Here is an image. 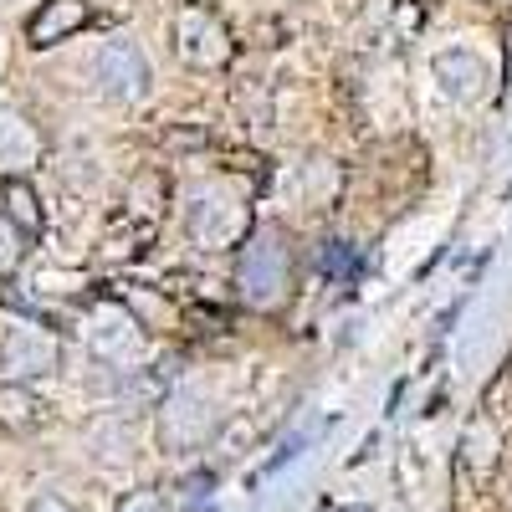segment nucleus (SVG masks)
Returning a JSON list of instances; mask_svg holds the SVG:
<instances>
[{
  "instance_id": "1",
  "label": "nucleus",
  "mask_w": 512,
  "mask_h": 512,
  "mask_svg": "<svg viewBox=\"0 0 512 512\" xmlns=\"http://www.w3.org/2000/svg\"><path fill=\"white\" fill-rule=\"evenodd\" d=\"M287 287V246H282V231L272 226H256L236 256V292H241V303L251 308H267L277 303Z\"/></svg>"
},
{
  "instance_id": "2",
  "label": "nucleus",
  "mask_w": 512,
  "mask_h": 512,
  "mask_svg": "<svg viewBox=\"0 0 512 512\" xmlns=\"http://www.w3.org/2000/svg\"><path fill=\"white\" fill-rule=\"evenodd\" d=\"M221 436V420L210 410V400L200 390H175L164 405H159V446L169 456H185V451H200Z\"/></svg>"
},
{
  "instance_id": "3",
  "label": "nucleus",
  "mask_w": 512,
  "mask_h": 512,
  "mask_svg": "<svg viewBox=\"0 0 512 512\" xmlns=\"http://www.w3.org/2000/svg\"><path fill=\"white\" fill-rule=\"evenodd\" d=\"M93 82H98V93L108 103H139L149 93V82H154L144 47H139V41H128V36L103 41L98 57H93Z\"/></svg>"
},
{
  "instance_id": "4",
  "label": "nucleus",
  "mask_w": 512,
  "mask_h": 512,
  "mask_svg": "<svg viewBox=\"0 0 512 512\" xmlns=\"http://www.w3.org/2000/svg\"><path fill=\"white\" fill-rule=\"evenodd\" d=\"M175 52L190 67H226L231 62V31L210 6L190 0V6L175 11Z\"/></svg>"
},
{
  "instance_id": "5",
  "label": "nucleus",
  "mask_w": 512,
  "mask_h": 512,
  "mask_svg": "<svg viewBox=\"0 0 512 512\" xmlns=\"http://www.w3.org/2000/svg\"><path fill=\"white\" fill-rule=\"evenodd\" d=\"M88 344H93V359H103L108 369H139L149 359V338H144L139 318L123 313V308H98L93 313Z\"/></svg>"
},
{
  "instance_id": "6",
  "label": "nucleus",
  "mask_w": 512,
  "mask_h": 512,
  "mask_svg": "<svg viewBox=\"0 0 512 512\" xmlns=\"http://www.w3.org/2000/svg\"><path fill=\"white\" fill-rule=\"evenodd\" d=\"M185 231L195 246H231L241 231H246V210L236 195L226 190H195L190 205H185Z\"/></svg>"
},
{
  "instance_id": "7",
  "label": "nucleus",
  "mask_w": 512,
  "mask_h": 512,
  "mask_svg": "<svg viewBox=\"0 0 512 512\" xmlns=\"http://www.w3.org/2000/svg\"><path fill=\"white\" fill-rule=\"evenodd\" d=\"M57 359H62L57 338L47 328H36V323H16V328H6V338H0V369H6V379L31 384L41 374H52Z\"/></svg>"
},
{
  "instance_id": "8",
  "label": "nucleus",
  "mask_w": 512,
  "mask_h": 512,
  "mask_svg": "<svg viewBox=\"0 0 512 512\" xmlns=\"http://www.w3.org/2000/svg\"><path fill=\"white\" fill-rule=\"evenodd\" d=\"M436 82L451 93V98H461V103H472V98H482V88H487V62L477 57V52H466V47H446V52H436Z\"/></svg>"
},
{
  "instance_id": "9",
  "label": "nucleus",
  "mask_w": 512,
  "mask_h": 512,
  "mask_svg": "<svg viewBox=\"0 0 512 512\" xmlns=\"http://www.w3.org/2000/svg\"><path fill=\"white\" fill-rule=\"evenodd\" d=\"M41 425H47V400L21 379L0 384V431L6 436H36Z\"/></svg>"
},
{
  "instance_id": "10",
  "label": "nucleus",
  "mask_w": 512,
  "mask_h": 512,
  "mask_svg": "<svg viewBox=\"0 0 512 512\" xmlns=\"http://www.w3.org/2000/svg\"><path fill=\"white\" fill-rule=\"evenodd\" d=\"M82 26H88V0H47L26 21V36H31V47H57V41H67Z\"/></svg>"
},
{
  "instance_id": "11",
  "label": "nucleus",
  "mask_w": 512,
  "mask_h": 512,
  "mask_svg": "<svg viewBox=\"0 0 512 512\" xmlns=\"http://www.w3.org/2000/svg\"><path fill=\"white\" fill-rule=\"evenodd\" d=\"M36 154H41L36 128L16 108H0V169H6V175H26L36 164Z\"/></svg>"
},
{
  "instance_id": "12",
  "label": "nucleus",
  "mask_w": 512,
  "mask_h": 512,
  "mask_svg": "<svg viewBox=\"0 0 512 512\" xmlns=\"http://www.w3.org/2000/svg\"><path fill=\"white\" fill-rule=\"evenodd\" d=\"M6 216L31 236V231H41V210H36V195H31V185L21 180V175H11L6 180Z\"/></svg>"
},
{
  "instance_id": "13",
  "label": "nucleus",
  "mask_w": 512,
  "mask_h": 512,
  "mask_svg": "<svg viewBox=\"0 0 512 512\" xmlns=\"http://www.w3.org/2000/svg\"><path fill=\"white\" fill-rule=\"evenodd\" d=\"M21 251H26V231L6 216V210H0V272H16Z\"/></svg>"
},
{
  "instance_id": "14",
  "label": "nucleus",
  "mask_w": 512,
  "mask_h": 512,
  "mask_svg": "<svg viewBox=\"0 0 512 512\" xmlns=\"http://www.w3.org/2000/svg\"><path fill=\"white\" fill-rule=\"evenodd\" d=\"M118 512H169V502L159 487H134V492H123Z\"/></svg>"
},
{
  "instance_id": "15",
  "label": "nucleus",
  "mask_w": 512,
  "mask_h": 512,
  "mask_svg": "<svg viewBox=\"0 0 512 512\" xmlns=\"http://www.w3.org/2000/svg\"><path fill=\"white\" fill-rule=\"evenodd\" d=\"M31 512H72V502L57 497V492H36V497H31Z\"/></svg>"
}]
</instances>
